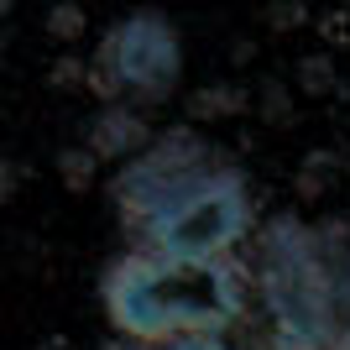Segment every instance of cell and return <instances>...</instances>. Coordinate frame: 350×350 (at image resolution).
I'll return each instance as SVG.
<instances>
[{
	"label": "cell",
	"mask_w": 350,
	"mask_h": 350,
	"mask_svg": "<svg viewBox=\"0 0 350 350\" xmlns=\"http://www.w3.org/2000/svg\"><path fill=\"white\" fill-rule=\"evenodd\" d=\"M251 308L278 350H335L350 324V251L304 215H272L251 235Z\"/></svg>",
	"instance_id": "7a4b0ae2"
},
{
	"label": "cell",
	"mask_w": 350,
	"mask_h": 350,
	"mask_svg": "<svg viewBox=\"0 0 350 350\" xmlns=\"http://www.w3.org/2000/svg\"><path fill=\"white\" fill-rule=\"evenodd\" d=\"M100 304L116 340L167 350L183 340H230L251 314V272L241 256L178 262L152 251H126L105 267Z\"/></svg>",
	"instance_id": "6da1fadb"
},
{
	"label": "cell",
	"mask_w": 350,
	"mask_h": 350,
	"mask_svg": "<svg viewBox=\"0 0 350 350\" xmlns=\"http://www.w3.org/2000/svg\"><path fill=\"white\" fill-rule=\"evenodd\" d=\"M335 350H350V324H345V335L335 340Z\"/></svg>",
	"instance_id": "ba28073f"
},
{
	"label": "cell",
	"mask_w": 350,
	"mask_h": 350,
	"mask_svg": "<svg viewBox=\"0 0 350 350\" xmlns=\"http://www.w3.org/2000/svg\"><path fill=\"white\" fill-rule=\"evenodd\" d=\"M183 79V37L167 16L131 11L110 21L89 58V89L105 105H162Z\"/></svg>",
	"instance_id": "277c9868"
},
{
	"label": "cell",
	"mask_w": 350,
	"mask_h": 350,
	"mask_svg": "<svg viewBox=\"0 0 350 350\" xmlns=\"http://www.w3.org/2000/svg\"><path fill=\"white\" fill-rule=\"evenodd\" d=\"M215 162H225L193 126H173L167 136H152V142L136 152L131 162H120L116 178H110V204L116 219L126 230L146 225L173 193H183L193 178H204Z\"/></svg>",
	"instance_id": "5b68a950"
},
{
	"label": "cell",
	"mask_w": 350,
	"mask_h": 350,
	"mask_svg": "<svg viewBox=\"0 0 350 350\" xmlns=\"http://www.w3.org/2000/svg\"><path fill=\"white\" fill-rule=\"evenodd\" d=\"M0 11H5V5H0Z\"/></svg>",
	"instance_id": "9c48e42d"
},
{
	"label": "cell",
	"mask_w": 350,
	"mask_h": 350,
	"mask_svg": "<svg viewBox=\"0 0 350 350\" xmlns=\"http://www.w3.org/2000/svg\"><path fill=\"white\" fill-rule=\"evenodd\" d=\"M31 350H79V345H68V340H42V345H31Z\"/></svg>",
	"instance_id": "52a82bcc"
},
{
	"label": "cell",
	"mask_w": 350,
	"mask_h": 350,
	"mask_svg": "<svg viewBox=\"0 0 350 350\" xmlns=\"http://www.w3.org/2000/svg\"><path fill=\"white\" fill-rule=\"evenodd\" d=\"M146 142H152V131H146L136 105H105L89 126V157L100 162H131Z\"/></svg>",
	"instance_id": "8992f818"
},
{
	"label": "cell",
	"mask_w": 350,
	"mask_h": 350,
	"mask_svg": "<svg viewBox=\"0 0 350 350\" xmlns=\"http://www.w3.org/2000/svg\"><path fill=\"white\" fill-rule=\"evenodd\" d=\"M256 199L241 167L215 162L204 178H193L183 193H173L157 215L136 225V251L178 256V262H225L256 235Z\"/></svg>",
	"instance_id": "3957f363"
}]
</instances>
